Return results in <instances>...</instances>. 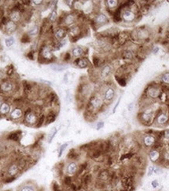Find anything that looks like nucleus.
<instances>
[{
    "label": "nucleus",
    "mask_w": 169,
    "mask_h": 191,
    "mask_svg": "<svg viewBox=\"0 0 169 191\" xmlns=\"http://www.w3.org/2000/svg\"><path fill=\"white\" fill-rule=\"evenodd\" d=\"M149 159H150L153 163H158L161 158V151L159 150L151 148L148 154Z\"/></svg>",
    "instance_id": "5"
},
{
    "label": "nucleus",
    "mask_w": 169,
    "mask_h": 191,
    "mask_svg": "<svg viewBox=\"0 0 169 191\" xmlns=\"http://www.w3.org/2000/svg\"><path fill=\"white\" fill-rule=\"evenodd\" d=\"M49 117H48V123H52L55 119H56V115L53 114V113H51L49 115H48Z\"/></svg>",
    "instance_id": "35"
},
{
    "label": "nucleus",
    "mask_w": 169,
    "mask_h": 191,
    "mask_svg": "<svg viewBox=\"0 0 169 191\" xmlns=\"http://www.w3.org/2000/svg\"><path fill=\"white\" fill-rule=\"evenodd\" d=\"M156 124L161 126L165 125L169 122V115L164 112H157V115L155 117Z\"/></svg>",
    "instance_id": "4"
},
{
    "label": "nucleus",
    "mask_w": 169,
    "mask_h": 191,
    "mask_svg": "<svg viewBox=\"0 0 169 191\" xmlns=\"http://www.w3.org/2000/svg\"><path fill=\"white\" fill-rule=\"evenodd\" d=\"M132 39L133 41H144L149 37V31L146 28H137L131 33Z\"/></svg>",
    "instance_id": "2"
},
{
    "label": "nucleus",
    "mask_w": 169,
    "mask_h": 191,
    "mask_svg": "<svg viewBox=\"0 0 169 191\" xmlns=\"http://www.w3.org/2000/svg\"><path fill=\"white\" fill-rule=\"evenodd\" d=\"M74 20H75L74 15L70 14V15H67V17H65L64 22L67 24V25H70V24H72L73 23H74Z\"/></svg>",
    "instance_id": "25"
},
{
    "label": "nucleus",
    "mask_w": 169,
    "mask_h": 191,
    "mask_svg": "<svg viewBox=\"0 0 169 191\" xmlns=\"http://www.w3.org/2000/svg\"><path fill=\"white\" fill-rule=\"evenodd\" d=\"M168 26H169V22H168Z\"/></svg>",
    "instance_id": "48"
},
{
    "label": "nucleus",
    "mask_w": 169,
    "mask_h": 191,
    "mask_svg": "<svg viewBox=\"0 0 169 191\" xmlns=\"http://www.w3.org/2000/svg\"><path fill=\"white\" fill-rule=\"evenodd\" d=\"M102 105V100L99 97H97V96H93V97L91 98L90 101H89V107L93 110H99V109L101 108Z\"/></svg>",
    "instance_id": "8"
},
{
    "label": "nucleus",
    "mask_w": 169,
    "mask_h": 191,
    "mask_svg": "<svg viewBox=\"0 0 169 191\" xmlns=\"http://www.w3.org/2000/svg\"><path fill=\"white\" fill-rule=\"evenodd\" d=\"M95 23L98 25H103V24L108 23V18L103 13H100L95 17Z\"/></svg>",
    "instance_id": "10"
},
{
    "label": "nucleus",
    "mask_w": 169,
    "mask_h": 191,
    "mask_svg": "<svg viewBox=\"0 0 169 191\" xmlns=\"http://www.w3.org/2000/svg\"><path fill=\"white\" fill-rule=\"evenodd\" d=\"M14 42H15V39L13 37H9V38H7L5 40V43H6V45L7 46V47H10V46H12L13 44H14Z\"/></svg>",
    "instance_id": "29"
},
{
    "label": "nucleus",
    "mask_w": 169,
    "mask_h": 191,
    "mask_svg": "<svg viewBox=\"0 0 169 191\" xmlns=\"http://www.w3.org/2000/svg\"><path fill=\"white\" fill-rule=\"evenodd\" d=\"M20 19H21V13L18 11H13L10 13V20L13 22L19 21Z\"/></svg>",
    "instance_id": "21"
},
{
    "label": "nucleus",
    "mask_w": 169,
    "mask_h": 191,
    "mask_svg": "<svg viewBox=\"0 0 169 191\" xmlns=\"http://www.w3.org/2000/svg\"><path fill=\"white\" fill-rule=\"evenodd\" d=\"M84 53V50L81 47H75L74 48L73 50H72V54L74 57H81V55H83Z\"/></svg>",
    "instance_id": "19"
},
{
    "label": "nucleus",
    "mask_w": 169,
    "mask_h": 191,
    "mask_svg": "<svg viewBox=\"0 0 169 191\" xmlns=\"http://www.w3.org/2000/svg\"><path fill=\"white\" fill-rule=\"evenodd\" d=\"M157 138L154 134H149L145 133L142 137L141 143L144 147L146 148H153V146H154L155 143L157 142Z\"/></svg>",
    "instance_id": "3"
},
{
    "label": "nucleus",
    "mask_w": 169,
    "mask_h": 191,
    "mask_svg": "<svg viewBox=\"0 0 169 191\" xmlns=\"http://www.w3.org/2000/svg\"><path fill=\"white\" fill-rule=\"evenodd\" d=\"M29 41H30V36H29L28 35H24L21 38L22 42L26 43V42H28Z\"/></svg>",
    "instance_id": "36"
},
{
    "label": "nucleus",
    "mask_w": 169,
    "mask_h": 191,
    "mask_svg": "<svg viewBox=\"0 0 169 191\" xmlns=\"http://www.w3.org/2000/svg\"><path fill=\"white\" fill-rule=\"evenodd\" d=\"M75 64L77 66H78L81 68H85L88 66V61L85 58H81V59H78L75 60Z\"/></svg>",
    "instance_id": "17"
},
{
    "label": "nucleus",
    "mask_w": 169,
    "mask_h": 191,
    "mask_svg": "<svg viewBox=\"0 0 169 191\" xmlns=\"http://www.w3.org/2000/svg\"><path fill=\"white\" fill-rule=\"evenodd\" d=\"M32 3H34V4H35V5H39L42 2V1H32Z\"/></svg>",
    "instance_id": "44"
},
{
    "label": "nucleus",
    "mask_w": 169,
    "mask_h": 191,
    "mask_svg": "<svg viewBox=\"0 0 169 191\" xmlns=\"http://www.w3.org/2000/svg\"><path fill=\"white\" fill-rule=\"evenodd\" d=\"M163 139H166L169 140V129L163 131Z\"/></svg>",
    "instance_id": "37"
},
{
    "label": "nucleus",
    "mask_w": 169,
    "mask_h": 191,
    "mask_svg": "<svg viewBox=\"0 0 169 191\" xmlns=\"http://www.w3.org/2000/svg\"><path fill=\"white\" fill-rule=\"evenodd\" d=\"M67 146H68V143H64V144H62L61 146H60V151H59V154H58V157L59 158H60L61 156H62L63 153H64V151L66 150V148L67 147Z\"/></svg>",
    "instance_id": "32"
},
{
    "label": "nucleus",
    "mask_w": 169,
    "mask_h": 191,
    "mask_svg": "<svg viewBox=\"0 0 169 191\" xmlns=\"http://www.w3.org/2000/svg\"><path fill=\"white\" fill-rule=\"evenodd\" d=\"M122 57H123L124 59H126V60H132L134 58V54L132 51L126 50L123 53Z\"/></svg>",
    "instance_id": "23"
},
{
    "label": "nucleus",
    "mask_w": 169,
    "mask_h": 191,
    "mask_svg": "<svg viewBox=\"0 0 169 191\" xmlns=\"http://www.w3.org/2000/svg\"><path fill=\"white\" fill-rule=\"evenodd\" d=\"M25 119H26V122H28V124H35L36 122H37V116H36L35 113L30 112L26 115V118H25Z\"/></svg>",
    "instance_id": "14"
},
{
    "label": "nucleus",
    "mask_w": 169,
    "mask_h": 191,
    "mask_svg": "<svg viewBox=\"0 0 169 191\" xmlns=\"http://www.w3.org/2000/svg\"><path fill=\"white\" fill-rule=\"evenodd\" d=\"M1 88L4 92H10L13 89V84L11 82H9V81L3 82L1 85Z\"/></svg>",
    "instance_id": "18"
},
{
    "label": "nucleus",
    "mask_w": 169,
    "mask_h": 191,
    "mask_svg": "<svg viewBox=\"0 0 169 191\" xmlns=\"http://www.w3.org/2000/svg\"><path fill=\"white\" fill-rule=\"evenodd\" d=\"M38 32V27L37 25L34 26L28 32V35L29 36H35Z\"/></svg>",
    "instance_id": "30"
},
{
    "label": "nucleus",
    "mask_w": 169,
    "mask_h": 191,
    "mask_svg": "<svg viewBox=\"0 0 169 191\" xmlns=\"http://www.w3.org/2000/svg\"><path fill=\"white\" fill-rule=\"evenodd\" d=\"M161 80L164 84H169V72H166L162 75Z\"/></svg>",
    "instance_id": "33"
},
{
    "label": "nucleus",
    "mask_w": 169,
    "mask_h": 191,
    "mask_svg": "<svg viewBox=\"0 0 169 191\" xmlns=\"http://www.w3.org/2000/svg\"><path fill=\"white\" fill-rule=\"evenodd\" d=\"M100 60L96 57H93V64L95 67H98L99 64H100Z\"/></svg>",
    "instance_id": "38"
},
{
    "label": "nucleus",
    "mask_w": 169,
    "mask_h": 191,
    "mask_svg": "<svg viewBox=\"0 0 169 191\" xmlns=\"http://www.w3.org/2000/svg\"><path fill=\"white\" fill-rule=\"evenodd\" d=\"M115 95V91L113 88H108L104 93V100L107 101H111Z\"/></svg>",
    "instance_id": "11"
},
{
    "label": "nucleus",
    "mask_w": 169,
    "mask_h": 191,
    "mask_svg": "<svg viewBox=\"0 0 169 191\" xmlns=\"http://www.w3.org/2000/svg\"><path fill=\"white\" fill-rule=\"evenodd\" d=\"M151 186H152V187L153 189L157 188V187L159 186V183H158L157 179H154V180H153V181L151 182Z\"/></svg>",
    "instance_id": "39"
},
{
    "label": "nucleus",
    "mask_w": 169,
    "mask_h": 191,
    "mask_svg": "<svg viewBox=\"0 0 169 191\" xmlns=\"http://www.w3.org/2000/svg\"><path fill=\"white\" fill-rule=\"evenodd\" d=\"M21 191H35V188L32 186H29V185H25L23 186L21 189Z\"/></svg>",
    "instance_id": "34"
},
{
    "label": "nucleus",
    "mask_w": 169,
    "mask_h": 191,
    "mask_svg": "<svg viewBox=\"0 0 169 191\" xmlns=\"http://www.w3.org/2000/svg\"><path fill=\"white\" fill-rule=\"evenodd\" d=\"M6 25V29L10 32L13 31L15 30V28H16V25H15L14 22L13 21H8V23Z\"/></svg>",
    "instance_id": "27"
},
{
    "label": "nucleus",
    "mask_w": 169,
    "mask_h": 191,
    "mask_svg": "<svg viewBox=\"0 0 169 191\" xmlns=\"http://www.w3.org/2000/svg\"><path fill=\"white\" fill-rule=\"evenodd\" d=\"M146 95L151 99H157L161 95V90L157 86H150L146 91Z\"/></svg>",
    "instance_id": "6"
},
{
    "label": "nucleus",
    "mask_w": 169,
    "mask_h": 191,
    "mask_svg": "<svg viewBox=\"0 0 169 191\" xmlns=\"http://www.w3.org/2000/svg\"><path fill=\"white\" fill-rule=\"evenodd\" d=\"M10 107L9 104H7L6 103H2V105L0 106V112L2 113L3 115H6L8 113L10 112Z\"/></svg>",
    "instance_id": "20"
},
{
    "label": "nucleus",
    "mask_w": 169,
    "mask_h": 191,
    "mask_svg": "<svg viewBox=\"0 0 169 191\" xmlns=\"http://www.w3.org/2000/svg\"><path fill=\"white\" fill-rule=\"evenodd\" d=\"M110 73H111V67H110V65H106V66L103 67L102 71L100 72V74H101V77L103 79H106V78L109 76Z\"/></svg>",
    "instance_id": "15"
},
{
    "label": "nucleus",
    "mask_w": 169,
    "mask_h": 191,
    "mask_svg": "<svg viewBox=\"0 0 169 191\" xmlns=\"http://www.w3.org/2000/svg\"><path fill=\"white\" fill-rule=\"evenodd\" d=\"M100 178L102 180H107V179H109L110 178V172L108 171L105 170V171L100 172Z\"/></svg>",
    "instance_id": "24"
},
{
    "label": "nucleus",
    "mask_w": 169,
    "mask_h": 191,
    "mask_svg": "<svg viewBox=\"0 0 169 191\" xmlns=\"http://www.w3.org/2000/svg\"><path fill=\"white\" fill-rule=\"evenodd\" d=\"M70 59H71V55H70L69 53H67L64 56V60H66V61H68Z\"/></svg>",
    "instance_id": "42"
},
{
    "label": "nucleus",
    "mask_w": 169,
    "mask_h": 191,
    "mask_svg": "<svg viewBox=\"0 0 169 191\" xmlns=\"http://www.w3.org/2000/svg\"><path fill=\"white\" fill-rule=\"evenodd\" d=\"M156 115L157 114H155L153 110H149L146 109L139 113L138 119L143 125L146 126H150L155 120Z\"/></svg>",
    "instance_id": "1"
},
{
    "label": "nucleus",
    "mask_w": 169,
    "mask_h": 191,
    "mask_svg": "<svg viewBox=\"0 0 169 191\" xmlns=\"http://www.w3.org/2000/svg\"><path fill=\"white\" fill-rule=\"evenodd\" d=\"M67 35V31L64 28H59L55 33V36L57 39H63Z\"/></svg>",
    "instance_id": "16"
},
{
    "label": "nucleus",
    "mask_w": 169,
    "mask_h": 191,
    "mask_svg": "<svg viewBox=\"0 0 169 191\" xmlns=\"http://www.w3.org/2000/svg\"><path fill=\"white\" fill-rule=\"evenodd\" d=\"M57 132V129H56V128H53L52 131L50 132V133L49 134V137H48V140H49V143H51L52 140L53 139V138L56 136V134Z\"/></svg>",
    "instance_id": "28"
},
{
    "label": "nucleus",
    "mask_w": 169,
    "mask_h": 191,
    "mask_svg": "<svg viewBox=\"0 0 169 191\" xmlns=\"http://www.w3.org/2000/svg\"><path fill=\"white\" fill-rule=\"evenodd\" d=\"M78 170V166L76 163L72 161V162L69 163L67 166V173L69 175H74L77 173Z\"/></svg>",
    "instance_id": "9"
},
{
    "label": "nucleus",
    "mask_w": 169,
    "mask_h": 191,
    "mask_svg": "<svg viewBox=\"0 0 169 191\" xmlns=\"http://www.w3.org/2000/svg\"><path fill=\"white\" fill-rule=\"evenodd\" d=\"M23 115V111L20 108H15L10 113V117L13 119H19Z\"/></svg>",
    "instance_id": "13"
},
{
    "label": "nucleus",
    "mask_w": 169,
    "mask_h": 191,
    "mask_svg": "<svg viewBox=\"0 0 169 191\" xmlns=\"http://www.w3.org/2000/svg\"><path fill=\"white\" fill-rule=\"evenodd\" d=\"M17 172H18V167H17V165H13L9 168L8 173H9V175H10L11 176H13V175H15L16 174H17Z\"/></svg>",
    "instance_id": "22"
},
{
    "label": "nucleus",
    "mask_w": 169,
    "mask_h": 191,
    "mask_svg": "<svg viewBox=\"0 0 169 191\" xmlns=\"http://www.w3.org/2000/svg\"><path fill=\"white\" fill-rule=\"evenodd\" d=\"M107 4L110 9H114L118 5V2L116 0H108L107 1Z\"/></svg>",
    "instance_id": "26"
},
{
    "label": "nucleus",
    "mask_w": 169,
    "mask_h": 191,
    "mask_svg": "<svg viewBox=\"0 0 169 191\" xmlns=\"http://www.w3.org/2000/svg\"><path fill=\"white\" fill-rule=\"evenodd\" d=\"M2 105V103H1V99H0V106Z\"/></svg>",
    "instance_id": "47"
},
{
    "label": "nucleus",
    "mask_w": 169,
    "mask_h": 191,
    "mask_svg": "<svg viewBox=\"0 0 169 191\" xmlns=\"http://www.w3.org/2000/svg\"><path fill=\"white\" fill-rule=\"evenodd\" d=\"M158 50H159V48H158V47H156V48H155V49H154V51H153V53H156Z\"/></svg>",
    "instance_id": "45"
},
{
    "label": "nucleus",
    "mask_w": 169,
    "mask_h": 191,
    "mask_svg": "<svg viewBox=\"0 0 169 191\" xmlns=\"http://www.w3.org/2000/svg\"><path fill=\"white\" fill-rule=\"evenodd\" d=\"M122 19L124 20V21L127 23H130V22H133L136 19V15L133 11L129 10H125L122 14Z\"/></svg>",
    "instance_id": "7"
},
{
    "label": "nucleus",
    "mask_w": 169,
    "mask_h": 191,
    "mask_svg": "<svg viewBox=\"0 0 169 191\" xmlns=\"http://www.w3.org/2000/svg\"><path fill=\"white\" fill-rule=\"evenodd\" d=\"M120 101H121V98L118 99V100H117V103H116V105H115V107L114 108V110H113V113H115V111H116V109H117V106H118V104H119Z\"/></svg>",
    "instance_id": "43"
},
{
    "label": "nucleus",
    "mask_w": 169,
    "mask_h": 191,
    "mask_svg": "<svg viewBox=\"0 0 169 191\" xmlns=\"http://www.w3.org/2000/svg\"><path fill=\"white\" fill-rule=\"evenodd\" d=\"M103 126H104V123H103V122H98L97 125H96V129H97V130H100V129H102Z\"/></svg>",
    "instance_id": "41"
},
{
    "label": "nucleus",
    "mask_w": 169,
    "mask_h": 191,
    "mask_svg": "<svg viewBox=\"0 0 169 191\" xmlns=\"http://www.w3.org/2000/svg\"><path fill=\"white\" fill-rule=\"evenodd\" d=\"M166 41H167V42L169 44V36H168V40H166Z\"/></svg>",
    "instance_id": "46"
},
{
    "label": "nucleus",
    "mask_w": 169,
    "mask_h": 191,
    "mask_svg": "<svg viewBox=\"0 0 169 191\" xmlns=\"http://www.w3.org/2000/svg\"><path fill=\"white\" fill-rule=\"evenodd\" d=\"M57 18V13L56 10H52V13H50L49 17V20L51 22H55Z\"/></svg>",
    "instance_id": "31"
},
{
    "label": "nucleus",
    "mask_w": 169,
    "mask_h": 191,
    "mask_svg": "<svg viewBox=\"0 0 169 191\" xmlns=\"http://www.w3.org/2000/svg\"><path fill=\"white\" fill-rule=\"evenodd\" d=\"M99 191H101V190H99Z\"/></svg>",
    "instance_id": "49"
},
{
    "label": "nucleus",
    "mask_w": 169,
    "mask_h": 191,
    "mask_svg": "<svg viewBox=\"0 0 169 191\" xmlns=\"http://www.w3.org/2000/svg\"><path fill=\"white\" fill-rule=\"evenodd\" d=\"M154 168H155L154 166H151V167L149 168V169H148V173H147V175H149V176H150L151 175L153 174V172H154Z\"/></svg>",
    "instance_id": "40"
},
{
    "label": "nucleus",
    "mask_w": 169,
    "mask_h": 191,
    "mask_svg": "<svg viewBox=\"0 0 169 191\" xmlns=\"http://www.w3.org/2000/svg\"><path fill=\"white\" fill-rule=\"evenodd\" d=\"M42 57L45 60H51L52 58V51L50 50V48L49 47H44L42 49Z\"/></svg>",
    "instance_id": "12"
}]
</instances>
